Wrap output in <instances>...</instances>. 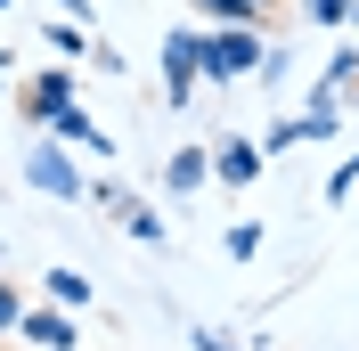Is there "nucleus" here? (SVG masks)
Instances as JSON below:
<instances>
[{
    "instance_id": "39448f33",
    "label": "nucleus",
    "mask_w": 359,
    "mask_h": 351,
    "mask_svg": "<svg viewBox=\"0 0 359 351\" xmlns=\"http://www.w3.org/2000/svg\"><path fill=\"white\" fill-rule=\"evenodd\" d=\"M253 172H262V147H253V139H229V147L212 155V180H229V188H245Z\"/></svg>"
},
{
    "instance_id": "4468645a",
    "label": "nucleus",
    "mask_w": 359,
    "mask_h": 351,
    "mask_svg": "<svg viewBox=\"0 0 359 351\" xmlns=\"http://www.w3.org/2000/svg\"><path fill=\"white\" fill-rule=\"evenodd\" d=\"M17 319H25V303H17V286H8V278H0V335H8V327H17Z\"/></svg>"
},
{
    "instance_id": "6e6552de",
    "label": "nucleus",
    "mask_w": 359,
    "mask_h": 351,
    "mask_svg": "<svg viewBox=\"0 0 359 351\" xmlns=\"http://www.w3.org/2000/svg\"><path fill=\"white\" fill-rule=\"evenodd\" d=\"M49 131H57V139H82V147H114V139H98V123H90V114L74 107V98H66L57 114H49Z\"/></svg>"
},
{
    "instance_id": "9b49d317",
    "label": "nucleus",
    "mask_w": 359,
    "mask_h": 351,
    "mask_svg": "<svg viewBox=\"0 0 359 351\" xmlns=\"http://www.w3.org/2000/svg\"><path fill=\"white\" fill-rule=\"evenodd\" d=\"M49 49H57V58H82V49H90V33H82L74 17H57V25H49Z\"/></svg>"
},
{
    "instance_id": "f257e3e1",
    "label": "nucleus",
    "mask_w": 359,
    "mask_h": 351,
    "mask_svg": "<svg viewBox=\"0 0 359 351\" xmlns=\"http://www.w3.org/2000/svg\"><path fill=\"white\" fill-rule=\"evenodd\" d=\"M253 66H262V41L253 33H212V41L196 33V74H221L229 82V74H253Z\"/></svg>"
},
{
    "instance_id": "20e7f679",
    "label": "nucleus",
    "mask_w": 359,
    "mask_h": 351,
    "mask_svg": "<svg viewBox=\"0 0 359 351\" xmlns=\"http://www.w3.org/2000/svg\"><path fill=\"white\" fill-rule=\"evenodd\" d=\"M17 335H33L41 351H74V319H66V310H25Z\"/></svg>"
},
{
    "instance_id": "f3484780",
    "label": "nucleus",
    "mask_w": 359,
    "mask_h": 351,
    "mask_svg": "<svg viewBox=\"0 0 359 351\" xmlns=\"http://www.w3.org/2000/svg\"><path fill=\"white\" fill-rule=\"evenodd\" d=\"M0 90H8V58H0Z\"/></svg>"
},
{
    "instance_id": "dca6fc26",
    "label": "nucleus",
    "mask_w": 359,
    "mask_h": 351,
    "mask_svg": "<svg viewBox=\"0 0 359 351\" xmlns=\"http://www.w3.org/2000/svg\"><path fill=\"white\" fill-rule=\"evenodd\" d=\"M196 351H229V343H221V335H196Z\"/></svg>"
},
{
    "instance_id": "7ed1b4c3",
    "label": "nucleus",
    "mask_w": 359,
    "mask_h": 351,
    "mask_svg": "<svg viewBox=\"0 0 359 351\" xmlns=\"http://www.w3.org/2000/svg\"><path fill=\"white\" fill-rule=\"evenodd\" d=\"M163 74H172V82H163V98H172V107H188V74H196V41H188V33H172V41H163Z\"/></svg>"
},
{
    "instance_id": "2eb2a0df",
    "label": "nucleus",
    "mask_w": 359,
    "mask_h": 351,
    "mask_svg": "<svg viewBox=\"0 0 359 351\" xmlns=\"http://www.w3.org/2000/svg\"><path fill=\"white\" fill-rule=\"evenodd\" d=\"M351 188H359V155H351V164H343V172H335V188H327V197L343 204V197H351Z\"/></svg>"
},
{
    "instance_id": "0eeeda50",
    "label": "nucleus",
    "mask_w": 359,
    "mask_h": 351,
    "mask_svg": "<svg viewBox=\"0 0 359 351\" xmlns=\"http://www.w3.org/2000/svg\"><path fill=\"white\" fill-rule=\"evenodd\" d=\"M204 180H212V164H204V147H180L172 164H163V188H172V197H188V188H204Z\"/></svg>"
},
{
    "instance_id": "f03ea898",
    "label": "nucleus",
    "mask_w": 359,
    "mask_h": 351,
    "mask_svg": "<svg viewBox=\"0 0 359 351\" xmlns=\"http://www.w3.org/2000/svg\"><path fill=\"white\" fill-rule=\"evenodd\" d=\"M25 180H33V188H49V197H66V204L82 197V172H74L57 147H33V155H25Z\"/></svg>"
},
{
    "instance_id": "1a4fd4ad",
    "label": "nucleus",
    "mask_w": 359,
    "mask_h": 351,
    "mask_svg": "<svg viewBox=\"0 0 359 351\" xmlns=\"http://www.w3.org/2000/svg\"><path fill=\"white\" fill-rule=\"evenodd\" d=\"M49 294H57L66 310H82L90 303V278H82V270H49Z\"/></svg>"
},
{
    "instance_id": "6ab92c4d",
    "label": "nucleus",
    "mask_w": 359,
    "mask_h": 351,
    "mask_svg": "<svg viewBox=\"0 0 359 351\" xmlns=\"http://www.w3.org/2000/svg\"><path fill=\"white\" fill-rule=\"evenodd\" d=\"M262 8H269V0H262Z\"/></svg>"
},
{
    "instance_id": "423d86ee",
    "label": "nucleus",
    "mask_w": 359,
    "mask_h": 351,
    "mask_svg": "<svg viewBox=\"0 0 359 351\" xmlns=\"http://www.w3.org/2000/svg\"><path fill=\"white\" fill-rule=\"evenodd\" d=\"M66 98H74V74H41V82L25 90V114H33V123H49V114L66 107Z\"/></svg>"
},
{
    "instance_id": "f8f14e48",
    "label": "nucleus",
    "mask_w": 359,
    "mask_h": 351,
    "mask_svg": "<svg viewBox=\"0 0 359 351\" xmlns=\"http://www.w3.org/2000/svg\"><path fill=\"white\" fill-rule=\"evenodd\" d=\"M229 253H237V262H253V253H262V229H253V220H237V229H229Z\"/></svg>"
},
{
    "instance_id": "a211bd4d",
    "label": "nucleus",
    "mask_w": 359,
    "mask_h": 351,
    "mask_svg": "<svg viewBox=\"0 0 359 351\" xmlns=\"http://www.w3.org/2000/svg\"><path fill=\"white\" fill-rule=\"evenodd\" d=\"M0 8H8V0H0Z\"/></svg>"
},
{
    "instance_id": "ddd939ff",
    "label": "nucleus",
    "mask_w": 359,
    "mask_h": 351,
    "mask_svg": "<svg viewBox=\"0 0 359 351\" xmlns=\"http://www.w3.org/2000/svg\"><path fill=\"white\" fill-rule=\"evenodd\" d=\"M302 17H311V25H343V17H351V0H302Z\"/></svg>"
},
{
    "instance_id": "9d476101",
    "label": "nucleus",
    "mask_w": 359,
    "mask_h": 351,
    "mask_svg": "<svg viewBox=\"0 0 359 351\" xmlns=\"http://www.w3.org/2000/svg\"><path fill=\"white\" fill-rule=\"evenodd\" d=\"M204 17H221V25H253L262 17V0H196Z\"/></svg>"
}]
</instances>
